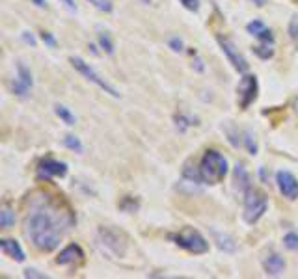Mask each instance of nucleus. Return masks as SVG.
<instances>
[{"mask_svg": "<svg viewBox=\"0 0 298 279\" xmlns=\"http://www.w3.org/2000/svg\"><path fill=\"white\" fill-rule=\"evenodd\" d=\"M15 223V212L10 207H4L0 210V227L10 229Z\"/></svg>", "mask_w": 298, "mask_h": 279, "instance_id": "19", "label": "nucleus"}, {"mask_svg": "<svg viewBox=\"0 0 298 279\" xmlns=\"http://www.w3.org/2000/svg\"><path fill=\"white\" fill-rule=\"evenodd\" d=\"M144 2H146V4H149V2H151V0H144Z\"/></svg>", "mask_w": 298, "mask_h": 279, "instance_id": "37", "label": "nucleus"}, {"mask_svg": "<svg viewBox=\"0 0 298 279\" xmlns=\"http://www.w3.org/2000/svg\"><path fill=\"white\" fill-rule=\"evenodd\" d=\"M218 43H220V47H222L224 54L227 56V60L229 63L235 67V71L239 73H246L250 69V65L246 62V58L239 52V49L235 47V43L231 39H227V37H218Z\"/></svg>", "mask_w": 298, "mask_h": 279, "instance_id": "8", "label": "nucleus"}, {"mask_svg": "<svg viewBox=\"0 0 298 279\" xmlns=\"http://www.w3.org/2000/svg\"><path fill=\"white\" fill-rule=\"evenodd\" d=\"M41 39H43V43H47L49 47H56V39H54L53 34H49V32H43Z\"/></svg>", "mask_w": 298, "mask_h": 279, "instance_id": "31", "label": "nucleus"}, {"mask_svg": "<svg viewBox=\"0 0 298 279\" xmlns=\"http://www.w3.org/2000/svg\"><path fill=\"white\" fill-rule=\"evenodd\" d=\"M213 237L216 240V246L224 251H227V253H233L235 251V242L233 238L229 237V235H225V233H218V231H213Z\"/></svg>", "mask_w": 298, "mask_h": 279, "instance_id": "16", "label": "nucleus"}, {"mask_svg": "<svg viewBox=\"0 0 298 279\" xmlns=\"http://www.w3.org/2000/svg\"><path fill=\"white\" fill-rule=\"evenodd\" d=\"M62 4H65V8L71 11H76V6H74V0H60Z\"/></svg>", "mask_w": 298, "mask_h": 279, "instance_id": "34", "label": "nucleus"}, {"mask_svg": "<svg viewBox=\"0 0 298 279\" xmlns=\"http://www.w3.org/2000/svg\"><path fill=\"white\" fill-rule=\"evenodd\" d=\"M257 78L254 74H244L237 86V97H239V106L246 110L250 104L257 99Z\"/></svg>", "mask_w": 298, "mask_h": 279, "instance_id": "7", "label": "nucleus"}, {"mask_svg": "<svg viewBox=\"0 0 298 279\" xmlns=\"http://www.w3.org/2000/svg\"><path fill=\"white\" fill-rule=\"evenodd\" d=\"M21 37H22V39H24L26 43H28V45H32V47H36V43H37V41H36V37L32 36V32H28V30L22 32Z\"/></svg>", "mask_w": 298, "mask_h": 279, "instance_id": "32", "label": "nucleus"}, {"mask_svg": "<svg viewBox=\"0 0 298 279\" xmlns=\"http://www.w3.org/2000/svg\"><path fill=\"white\" fill-rule=\"evenodd\" d=\"M235 183H237V188L246 194L250 188H252V179H250V173L246 171V167L242 164L235 166Z\"/></svg>", "mask_w": 298, "mask_h": 279, "instance_id": "15", "label": "nucleus"}, {"mask_svg": "<svg viewBox=\"0 0 298 279\" xmlns=\"http://www.w3.org/2000/svg\"><path fill=\"white\" fill-rule=\"evenodd\" d=\"M254 54L259 56L261 60H270L274 56V49L270 43H261V45H256L254 47Z\"/></svg>", "mask_w": 298, "mask_h": 279, "instance_id": "20", "label": "nucleus"}, {"mask_svg": "<svg viewBox=\"0 0 298 279\" xmlns=\"http://www.w3.org/2000/svg\"><path fill=\"white\" fill-rule=\"evenodd\" d=\"M0 249L4 251V255L15 259L17 262H22V260L26 259V257H24V251H22V248L19 246V242H17V240L2 238V240H0Z\"/></svg>", "mask_w": 298, "mask_h": 279, "instance_id": "14", "label": "nucleus"}, {"mask_svg": "<svg viewBox=\"0 0 298 279\" xmlns=\"http://www.w3.org/2000/svg\"><path fill=\"white\" fill-rule=\"evenodd\" d=\"M84 259V251L82 248L78 246V244H69V246H65L60 253H58V257H56V264H74V262H80Z\"/></svg>", "mask_w": 298, "mask_h": 279, "instance_id": "11", "label": "nucleus"}, {"mask_svg": "<svg viewBox=\"0 0 298 279\" xmlns=\"http://www.w3.org/2000/svg\"><path fill=\"white\" fill-rule=\"evenodd\" d=\"M242 145L246 147V151L250 155H257V142H256V136L252 134L250 130H244L242 132Z\"/></svg>", "mask_w": 298, "mask_h": 279, "instance_id": "21", "label": "nucleus"}, {"mask_svg": "<svg viewBox=\"0 0 298 279\" xmlns=\"http://www.w3.org/2000/svg\"><path fill=\"white\" fill-rule=\"evenodd\" d=\"M276 183L281 196L287 197L289 201H295L298 197V181L291 171H278Z\"/></svg>", "mask_w": 298, "mask_h": 279, "instance_id": "10", "label": "nucleus"}, {"mask_svg": "<svg viewBox=\"0 0 298 279\" xmlns=\"http://www.w3.org/2000/svg\"><path fill=\"white\" fill-rule=\"evenodd\" d=\"M289 37H291V41L295 43V47L298 49V15H295L289 21Z\"/></svg>", "mask_w": 298, "mask_h": 279, "instance_id": "25", "label": "nucleus"}, {"mask_svg": "<svg viewBox=\"0 0 298 279\" xmlns=\"http://www.w3.org/2000/svg\"><path fill=\"white\" fill-rule=\"evenodd\" d=\"M283 246L287 249H291V251H298V235L297 233H287L285 237H283Z\"/></svg>", "mask_w": 298, "mask_h": 279, "instance_id": "26", "label": "nucleus"}, {"mask_svg": "<svg viewBox=\"0 0 298 279\" xmlns=\"http://www.w3.org/2000/svg\"><path fill=\"white\" fill-rule=\"evenodd\" d=\"M71 63H73V67L76 69V71L80 73V74H84L86 78L90 80V82H93L95 86H99L101 90L105 93H108V95H112V97H119V93H117V90L112 86V84H108L99 73L90 65V63H86L82 58H78V56H71Z\"/></svg>", "mask_w": 298, "mask_h": 279, "instance_id": "5", "label": "nucleus"}, {"mask_svg": "<svg viewBox=\"0 0 298 279\" xmlns=\"http://www.w3.org/2000/svg\"><path fill=\"white\" fill-rule=\"evenodd\" d=\"M11 92L15 93V95H19V97H28V93H30V86H26V84L21 82L19 78H15V80L11 82Z\"/></svg>", "mask_w": 298, "mask_h": 279, "instance_id": "24", "label": "nucleus"}, {"mask_svg": "<svg viewBox=\"0 0 298 279\" xmlns=\"http://www.w3.org/2000/svg\"><path fill=\"white\" fill-rule=\"evenodd\" d=\"M93 6H95L97 10L101 11H112V4L108 2V0H90Z\"/></svg>", "mask_w": 298, "mask_h": 279, "instance_id": "27", "label": "nucleus"}, {"mask_svg": "<svg viewBox=\"0 0 298 279\" xmlns=\"http://www.w3.org/2000/svg\"><path fill=\"white\" fill-rule=\"evenodd\" d=\"M37 175L39 179H53V177H65L67 175V164L60 162V160H54V158H45L37 166Z\"/></svg>", "mask_w": 298, "mask_h": 279, "instance_id": "9", "label": "nucleus"}, {"mask_svg": "<svg viewBox=\"0 0 298 279\" xmlns=\"http://www.w3.org/2000/svg\"><path fill=\"white\" fill-rule=\"evenodd\" d=\"M263 268H265L266 276L278 278V276H281V274L285 272V260H283V257H281V255L272 253V255H268V257L265 259Z\"/></svg>", "mask_w": 298, "mask_h": 279, "instance_id": "13", "label": "nucleus"}, {"mask_svg": "<svg viewBox=\"0 0 298 279\" xmlns=\"http://www.w3.org/2000/svg\"><path fill=\"white\" fill-rule=\"evenodd\" d=\"M200 177L203 185H218L227 175V160L216 149H207L200 160Z\"/></svg>", "mask_w": 298, "mask_h": 279, "instance_id": "2", "label": "nucleus"}, {"mask_svg": "<svg viewBox=\"0 0 298 279\" xmlns=\"http://www.w3.org/2000/svg\"><path fill=\"white\" fill-rule=\"evenodd\" d=\"M171 240H175L179 248L186 249L188 253H194V255H202L209 251V242L194 227H183L177 235H171Z\"/></svg>", "mask_w": 298, "mask_h": 279, "instance_id": "4", "label": "nucleus"}, {"mask_svg": "<svg viewBox=\"0 0 298 279\" xmlns=\"http://www.w3.org/2000/svg\"><path fill=\"white\" fill-rule=\"evenodd\" d=\"M73 225L69 210L56 203L43 201L30 210L24 222V235L41 251H53L60 246L65 231Z\"/></svg>", "mask_w": 298, "mask_h": 279, "instance_id": "1", "label": "nucleus"}, {"mask_svg": "<svg viewBox=\"0 0 298 279\" xmlns=\"http://www.w3.org/2000/svg\"><path fill=\"white\" fill-rule=\"evenodd\" d=\"M24 278H36V279H43V278H47L45 274H37V270H32V268H28V270H24V274H22Z\"/></svg>", "mask_w": 298, "mask_h": 279, "instance_id": "33", "label": "nucleus"}, {"mask_svg": "<svg viewBox=\"0 0 298 279\" xmlns=\"http://www.w3.org/2000/svg\"><path fill=\"white\" fill-rule=\"evenodd\" d=\"M64 145L67 147V149H71V151H74V153H82L84 151V145L80 144V140L76 138V136H73V134H67L64 138Z\"/></svg>", "mask_w": 298, "mask_h": 279, "instance_id": "23", "label": "nucleus"}, {"mask_svg": "<svg viewBox=\"0 0 298 279\" xmlns=\"http://www.w3.org/2000/svg\"><path fill=\"white\" fill-rule=\"evenodd\" d=\"M266 207H268V201L265 194L257 188H250L244 194V212H242L244 222L250 225L257 223L266 212Z\"/></svg>", "mask_w": 298, "mask_h": 279, "instance_id": "3", "label": "nucleus"}, {"mask_svg": "<svg viewBox=\"0 0 298 279\" xmlns=\"http://www.w3.org/2000/svg\"><path fill=\"white\" fill-rule=\"evenodd\" d=\"M181 4L190 11H198L200 10V0H181Z\"/></svg>", "mask_w": 298, "mask_h": 279, "instance_id": "29", "label": "nucleus"}, {"mask_svg": "<svg viewBox=\"0 0 298 279\" xmlns=\"http://www.w3.org/2000/svg\"><path fill=\"white\" fill-rule=\"evenodd\" d=\"M170 49L173 52H181L183 51V41L179 37H171L170 39Z\"/></svg>", "mask_w": 298, "mask_h": 279, "instance_id": "30", "label": "nucleus"}, {"mask_svg": "<svg viewBox=\"0 0 298 279\" xmlns=\"http://www.w3.org/2000/svg\"><path fill=\"white\" fill-rule=\"evenodd\" d=\"M246 30H248V34L250 36H254V37H257V39H261L263 43H274V36H272V32H270V28H266L265 22L263 21H252L246 24Z\"/></svg>", "mask_w": 298, "mask_h": 279, "instance_id": "12", "label": "nucleus"}, {"mask_svg": "<svg viewBox=\"0 0 298 279\" xmlns=\"http://www.w3.org/2000/svg\"><path fill=\"white\" fill-rule=\"evenodd\" d=\"M17 78L21 80V82H24L26 86H30L32 88L34 84V78H32V71L24 65V63H17Z\"/></svg>", "mask_w": 298, "mask_h": 279, "instance_id": "22", "label": "nucleus"}, {"mask_svg": "<svg viewBox=\"0 0 298 279\" xmlns=\"http://www.w3.org/2000/svg\"><path fill=\"white\" fill-rule=\"evenodd\" d=\"M99 240L101 244L107 249H110L112 253L116 255H125L127 251V237L121 233V231H116V229H108V227H101L99 229Z\"/></svg>", "mask_w": 298, "mask_h": 279, "instance_id": "6", "label": "nucleus"}, {"mask_svg": "<svg viewBox=\"0 0 298 279\" xmlns=\"http://www.w3.org/2000/svg\"><path fill=\"white\" fill-rule=\"evenodd\" d=\"M97 39H99V45H101V49L107 52V54H114V41H112V37L108 36L107 32L99 30V34H97Z\"/></svg>", "mask_w": 298, "mask_h": 279, "instance_id": "18", "label": "nucleus"}, {"mask_svg": "<svg viewBox=\"0 0 298 279\" xmlns=\"http://www.w3.org/2000/svg\"><path fill=\"white\" fill-rule=\"evenodd\" d=\"M54 112H56V115L64 121L65 125H69V127H73L74 123H76V117H74V114L67 108V106H64V104H56L54 106Z\"/></svg>", "mask_w": 298, "mask_h": 279, "instance_id": "17", "label": "nucleus"}, {"mask_svg": "<svg viewBox=\"0 0 298 279\" xmlns=\"http://www.w3.org/2000/svg\"><path fill=\"white\" fill-rule=\"evenodd\" d=\"M252 2L256 4L257 8H263V6H265V4H266V0H252Z\"/></svg>", "mask_w": 298, "mask_h": 279, "instance_id": "36", "label": "nucleus"}, {"mask_svg": "<svg viewBox=\"0 0 298 279\" xmlns=\"http://www.w3.org/2000/svg\"><path fill=\"white\" fill-rule=\"evenodd\" d=\"M36 2V6H39V8H47V0H32Z\"/></svg>", "mask_w": 298, "mask_h": 279, "instance_id": "35", "label": "nucleus"}, {"mask_svg": "<svg viewBox=\"0 0 298 279\" xmlns=\"http://www.w3.org/2000/svg\"><path fill=\"white\" fill-rule=\"evenodd\" d=\"M175 121H177V129L179 130H186V127H190V121L192 119H188V117H185V115H177L175 117Z\"/></svg>", "mask_w": 298, "mask_h": 279, "instance_id": "28", "label": "nucleus"}]
</instances>
